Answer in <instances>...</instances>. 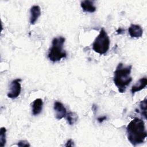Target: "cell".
Here are the masks:
<instances>
[{"label": "cell", "instance_id": "obj_1", "mask_svg": "<svg viewBox=\"0 0 147 147\" xmlns=\"http://www.w3.org/2000/svg\"><path fill=\"white\" fill-rule=\"evenodd\" d=\"M127 139L133 145L142 144L147 136L144 121L139 118H134L126 127Z\"/></svg>", "mask_w": 147, "mask_h": 147}, {"label": "cell", "instance_id": "obj_2", "mask_svg": "<svg viewBox=\"0 0 147 147\" xmlns=\"http://www.w3.org/2000/svg\"><path fill=\"white\" fill-rule=\"evenodd\" d=\"M131 68V65L125 67L122 63H119L114 72V82L121 93L125 91L127 87L132 81Z\"/></svg>", "mask_w": 147, "mask_h": 147}, {"label": "cell", "instance_id": "obj_3", "mask_svg": "<svg viewBox=\"0 0 147 147\" xmlns=\"http://www.w3.org/2000/svg\"><path fill=\"white\" fill-rule=\"evenodd\" d=\"M64 42L65 38L63 36L56 37L52 40V46L48 55L49 59L52 62L59 61L61 59L66 57V52L63 49Z\"/></svg>", "mask_w": 147, "mask_h": 147}, {"label": "cell", "instance_id": "obj_4", "mask_svg": "<svg viewBox=\"0 0 147 147\" xmlns=\"http://www.w3.org/2000/svg\"><path fill=\"white\" fill-rule=\"evenodd\" d=\"M110 39L106 30L104 28H102L98 36L95 39L93 44V50L100 54L103 55L106 53L109 49Z\"/></svg>", "mask_w": 147, "mask_h": 147}, {"label": "cell", "instance_id": "obj_5", "mask_svg": "<svg viewBox=\"0 0 147 147\" xmlns=\"http://www.w3.org/2000/svg\"><path fill=\"white\" fill-rule=\"evenodd\" d=\"M21 80H22L21 79L18 78L11 82L10 86V90L7 94L8 98L14 99L20 95L21 91Z\"/></svg>", "mask_w": 147, "mask_h": 147}, {"label": "cell", "instance_id": "obj_6", "mask_svg": "<svg viewBox=\"0 0 147 147\" xmlns=\"http://www.w3.org/2000/svg\"><path fill=\"white\" fill-rule=\"evenodd\" d=\"M53 109L56 112V118L60 120L66 117L67 110L63 104L59 101H55Z\"/></svg>", "mask_w": 147, "mask_h": 147}, {"label": "cell", "instance_id": "obj_7", "mask_svg": "<svg viewBox=\"0 0 147 147\" xmlns=\"http://www.w3.org/2000/svg\"><path fill=\"white\" fill-rule=\"evenodd\" d=\"M41 15V9L38 5L33 6L30 10V23L32 25L35 24Z\"/></svg>", "mask_w": 147, "mask_h": 147}, {"label": "cell", "instance_id": "obj_8", "mask_svg": "<svg viewBox=\"0 0 147 147\" xmlns=\"http://www.w3.org/2000/svg\"><path fill=\"white\" fill-rule=\"evenodd\" d=\"M129 33L131 37L139 38L141 37L143 33V30L142 28L136 24H131L128 29Z\"/></svg>", "mask_w": 147, "mask_h": 147}, {"label": "cell", "instance_id": "obj_9", "mask_svg": "<svg viewBox=\"0 0 147 147\" xmlns=\"http://www.w3.org/2000/svg\"><path fill=\"white\" fill-rule=\"evenodd\" d=\"M147 84V79L146 77L141 78L134 85H133L131 89L132 95H134L135 92H138L144 88Z\"/></svg>", "mask_w": 147, "mask_h": 147}, {"label": "cell", "instance_id": "obj_10", "mask_svg": "<svg viewBox=\"0 0 147 147\" xmlns=\"http://www.w3.org/2000/svg\"><path fill=\"white\" fill-rule=\"evenodd\" d=\"M80 6L84 11L94 13L96 11V7L94 5V1L89 0L82 1Z\"/></svg>", "mask_w": 147, "mask_h": 147}, {"label": "cell", "instance_id": "obj_11", "mask_svg": "<svg viewBox=\"0 0 147 147\" xmlns=\"http://www.w3.org/2000/svg\"><path fill=\"white\" fill-rule=\"evenodd\" d=\"M43 102L41 99H36L32 103V114L33 115H38L42 111Z\"/></svg>", "mask_w": 147, "mask_h": 147}, {"label": "cell", "instance_id": "obj_12", "mask_svg": "<svg viewBox=\"0 0 147 147\" xmlns=\"http://www.w3.org/2000/svg\"><path fill=\"white\" fill-rule=\"evenodd\" d=\"M66 118L70 125H72L76 122L78 119V115L75 112H69L66 115Z\"/></svg>", "mask_w": 147, "mask_h": 147}, {"label": "cell", "instance_id": "obj_13", "mask_svg": "<svg viewBox=\"0 0 147 147\" xmlns=\"http://www.w3.org/2000/svg\"><path fill=\"white\" fill-rule=\"evenodd\" d=\"M6 129L4 127H2L0 130V145L3 147L5 145L6 140Z\"/></svg>", "mask_w": 147, "mask_h": 147}, {"label": "cell", "instance_id": "obj_14", "mask_svg": "<svg viewBox=\"0 0 147 147\" xmlns=\"http://www.w3.org/2000/svg\"><path fill=\"white\" fill-rule=\"evenodd\" d=\"M146 99L145 98L144 100H142L140 103V112L142 115L146 119Z\"/></svg>", "mask_w": 147, "mask_h": 147}, {"label": "cell", "instance_id": "obj_15", "mask_svg": "<svg viewBox=\"0 0 147 147\" xmlns=\"http://www.w3.org/2000/svg\"><path fill=\"white\" fill-rule=\"evenodd\" d=\"M17 145L19 146H30V144L28 143V141L23 140L19 141Z\"/></svg>", "mask_w": 147, "mask_h": 147}, {"label": "cell", "instance_id": "obj_16", "mask_svg": "<svg viewBox=\"0 0 147 147\" xmlns=\"http://www.w3.org/2000/svg\"><path fill=\"white\" fill-rule=\"evenodd\" d=\"M73 145H74V142L72 141V140L71 139L68 140L67 142V144L65 145V146H72Z\"/></svg>", "mask_w": 147, "mask_h": 147}, {"label": "cell", "instance_id": "obj_17", "mask_svg": "<svg viewBox=\"0 0 147 147\" xmlns=\"http://www.w3.org/2000/svg\"><path fill=\"white\" fill-rule=\"evenodd\" d=\"M106 118H107V117H106V116H103V117H102L98 118L97 120L98 121V122H99V123H101V122H102L103 121H105Z\"/></svg>", "mask_w": 147, "mask_h": 147}, {"label": "cell", "instance_id": "obj_18", "mask_svg": "<svg viewBox=\"0 0 147 147\" xmlns=\"http://www.w3.org/2000/svg\"><path fill=\"white\" fill-rule=\"evenodd\" d=\"M125 31V30L121 28H119L117 30V34H121L123 32Z\"/></svg>", "mask_w": 147, "mask_h": 147}]
</instances>
